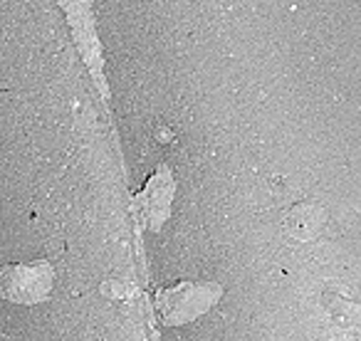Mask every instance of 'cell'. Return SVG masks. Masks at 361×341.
<instances>
[{
  "instance_id": "cell-1",
  "label": "cell",
  "mask_w": 361,
  "mask_h": 341,
  "mask_svg": "<svg viewBox=\"0 0 361 341\" xmlns=\"http://www.w3.org/2000/svg\"><path fill=\"white\" fill-rule=\"evenodd\" d=\"M221 297L218 282H178L156 292V309L166 326H180L206 314Z\"/></svg>"
},
{
  "instance_id": "cell-2",
  "label": "cell",
  "mask_w": 361,
  "mask_h": 341,
  "mask_svg": "<svg viewBox=\"0 0 361 341\" xmlns=\"http://www.w3.org/2000/svg\"><path fill=\"white\" fill-rule=\"evenodd\" d=\"M55 285V267L50 260L0 262V297L13 304H40Z\"/></svg>"
}]
</instances>
